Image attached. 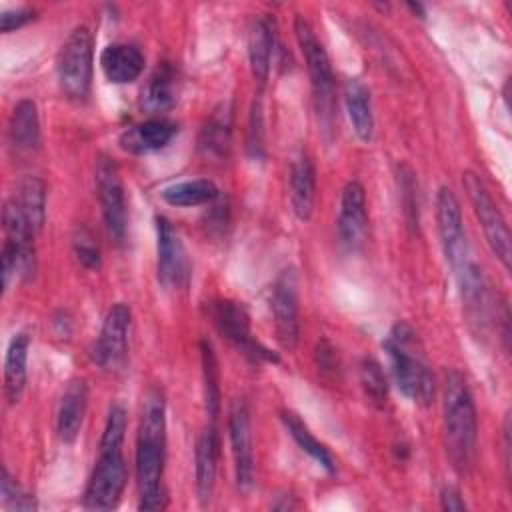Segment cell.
Returning a JSON list of instances; mask_svg holds the SVG:
<instances>
[{"mask_svg": "<svg viewBox=\"0 0 512 512\" xmlns=\"http://www.w3.org/2000/svg\"><path fill=\"white\" fill-rule=\"evenodd\" d=\"M166 462V400L160 388H150L136 436V482L140 510H164L168 496L162 486Z\"/></svg>", "mask_w": 512, "mask_h": 512, "instance_id": "1", "label": "cell"}, {"mask_svg": "<svg viewBox=\"0 0 512 512\" xmlns=\"http://www.w3.org/2000/svg\"><path fill=\"white\" fill-rule=\"evenodd\" d=\"M126 432V410L114 404L108 412L100 438V452L84 490V506L90 510H112L118 506L128 480V468L122 454Z\"/></svg>", "mask_w": 512, "mask_h": 512, "instance_id": "2", "label": "cell"}, {"mask_svg": "<svg viewBox=\"0 0 512 512\" xmlns=\"http://www.w3.org/2000/svg\"><path fill=\"white\" fill-rule=\"evenodd\" d=\"M442 420L446 454L452 462V468L458 474H466L476 454L478 418L470 388L464 376L456 370H450L444 378Z\"/></svg>", "mask_w": 512, "mask_h": 512, "instance_id": "3", "label": "cell"}, {"mask_svg": "<svg viewBox=\"0 0 512 512\" xmlns=\"http://www.w3.org/2000/svg\"><path fill=\"white\" fill-rule=\"evenodd\" d=\"M390 360V372L398 390L418 406H430L436 394L432 370L424 358L416 332L398 322L382 342Z\"/></svg>", "mask_w": 512, "mask_h": 512, "instance_id": "4", "label": "cell"}, {"mask_svg": "<svg viewBox=\"0 0 512 512\" xmlns=\"http://www.w3.org/2000/svg\"><path fill=\"white\" fill-rule=\"evenodd\" d=\"M294 34L308 68L318 118L328 128L334 118V74L330 58L322 42L316 38L310 22L300 14L294 18Z\"/></svg>", "mask_w": 512, "mask_h": 512, "instance_id": "5", "label": "cell"}, {"mask_svg": "<svg viewBox=\"0 0 512 512\" xmlns=\"http://www.w3.org/2000/svg\"><path fill=\"white\" fill-rule=\"evenodd\" d=\"M94 40L88 26H76L64 44L60 46L56 58V74L60 90L76 102L86 100L92 82V54Z\"/></svg>", "mask_w": 512, "mask_h": 512, "instance_id": "6", "label": "cell"}, {"mask_svg": "<svg viewBox=\"0 0 512 512\" xmlns=\"http://www.w3.org/2000/svg\"><path fill=\"white\" fill-rule=\"evenodd\" d=\"M210 318L220 336L226 338L234 348H238L248 360L272 364L280 362L276 352H272L252 336L250 316L242 302L216 300L210 304Z\"/></svg>", "mask_w": 512, "mask_h": 512, "instance_id": "7", "label": "cell"}, {"mask_svg": "<svg viewBox=\"0 0 512 512\" xmlns=\"http://www.w3.org/2000/svg\"><path fill=\"white\" fill-rule=\"evenodd\" d=\"M462 184L470 198L474 214L484 230V236H486V242H488L492 254L500 260L504 270H510V260H512L510 230H508V224H506L502 212L498 210L490 192L486 190V186L474 172H464Z\"/></svg>", "mask_w": 512, "mask_h": 512, "instance_id": "8", "label": "cell"}, {"mask_svg": "<svg viewBox=\"0 0 512 512\" xmlns=\"http://www.w3.org/2000/svg\"><path fill=\"white\" fill-rule=\"evenodd\" d=\"M130 306L124 302L114 304L100 328L98 338L90 346V360L102 370H120L128 356V330H130Z\"/></svg>", "mask_w": 512, "mask_h": 512, "instance_id": "9", "label": "cell"}, {"mask_svg": "<svg viewBox=\"0 0 512 512\" xmlns=\"http://www.w3.org/2000/svg\"><path fill=\"white\" fill-rule=\"evenodd\" d=\"M96 190L106 230L114 238V242L122 244L128 228L126 198L118 164L108 156H98L96 160Z\"/></svg>", "mask_w": 512, "mask_h": 512, "instance_id": "10", "label": "cell"}, {"mask_svg": "<svg viewBox=\"0 0 512 512\" xmlns=\"http://www.w3.org/2000/svg\"><path fill=\"white\" fill-rule=\"evenodd\" d=\"M156 252L158 280L166 290H180L190 280V260L184 244L168 218L156 216Z\"/></svg>", "mask_w": 512, "mask_h": 512, "instance_id": "11", "label": "cell"}, {"mask_svg": "<svg viewBox=\"0 0 512 512\" xmlns=\"http://www.w3.org/2000/svg\"><path fill=\"white\" fill-rule=\"evenodd\" d=\"M456 280L462 296V304L466 310V318L470 328L484 334L494 314V296L490 292V284L482 272V268L470 258L462 262L456 270Z\"/></svg>", "mask_w": 512, "mask_h": 512, "instance_id": "12", "label": "cell"}, {"mask_svg": "<svg viewBox=\"0 0 512 512\" xmlns=\"http://www.w3.org/2000/svg\"><path fill=\"white\" fill-rule=\"evenodd\" d=\"M270 308L274 316V330L280 346L284 350H294L300 340V320H298V282L296 272L286 268L274 282Z\"/></svg>", "mask_w": 512, "mask_h": 512, "instance_id": "13", "label": "cell"}, {"mask_svg": "<svg viewBox=\"0 0 512 512\" xmlns=\"http://www.w3.org/2000/svg\"><path fill=\"white\" fill-rule=\"evenodd\" d=\"M436 226L444 256L452 270H456L468 256V242L462 224L460 202L448 186H440L436 194Z\"/></svg>", "mask_w": 512, "mask_h": 512, "instance_id": "14", "label": "cell"}, {"mask_svg": "<svg viewBox=\"0 0 512 512\" xmlns=\"http://www.w3.org/2000/svg\"><path fill=\"white\" fill-rule=\"evenodd\" d=\"M228 436L234 458V474L240 490H248L254 482V454H252V432L250 412L242 398H234L228 410Z\"/></svg>", "mask_w": 512, "mask_h": 512, "instance_id": "15", "label": "cell"}, {"mask_svg": "<svg viewBox=\"0 0 512 512\" xmlns=\"http://www.w3.org/2000/svg\"><path fill=\"white\" fill-rule=\"evenodd\" d=\"M366 226H368L366 192L360 182L352 180L344 186L340 196V212H338L340 242L348 248H356L364 240Z\"/></svg>", "mask_w": 512, "mask_h": 512, "instance_id": "16", "label": "cell"}, {"mask_svg": "<svg viewBox=\"0 0 512 512\" xmlns=\"http://www.w3.org/2000/svg\"><path fill=\"white\" fill-rule=\"evenodd\" d=\"M220 440H218V430L216 422H210L202 434L196 440V450H194V478H196V494L200 504H208L214 494V484H216V468H218V450Z\"/></svg>", "mask_w": 512, "mask_h": 512, "instance_id": "17", "label": "cell"}, {"mask_svg": "<svg viewBox=\"0 0 512 512\" xmlns=\"http://www.w3.org/2000/svg\"><path fill=\"white\" fill-rule=\"evenodd\" d=\"M86 406H88L86 380L82 378L70 380L60 396L58 410H56V432L62 442L72 444L78 438L84 422Z\"/></svg>", "mask_w": 512, "mask_h": 512, "instance_id": "18", "label": "cell"}, {"mask_svg": "<svg viewBox=\"0 0 512 512\" xmlns=\"http://www.w3.org/2000/svg\"><path fill=\"white\" fill-rule=\"evenodd\" d=\"M178 134V124L168 118H148L120 136V146L130 154H148L162 150Z\"/></svg>", "mask_w": 512, "mask_h": 512, "instance_id": "19", "label": "cell"}, {"mask_svg": "<svg viewBox=\"0 0 512 512\" xmlns=\"http://www.w3.org/2000/svg\"><path fill=\"white\" fill-rule=\"evenodd\" d=\"M178 100V70L170 62H162L150 74L140 90V110L146 114H162Z\"/></svg>", "mask_w": 512, "mask_h": 512, "instance_id": "20", "label": "cell"}, {"mask_svg": "<svg viewBox=\"0 0 512 512\" xmlns=\"http://www.w3.org/2000/svg\"><path fill=\"white\" fill-rule=\"evenodd\" d=\"M232 144V106L220 102L198 134V150L208 160H224L230 154Z\"/></svg>", "mask_w": 512, "mask_h": 512, "instance_id": "21", "label": "cell"}, {"mask_svg": "<svg viewBox=\"0 0 512 512\" xmlns=\"http://www.w3.org/2000/svg\"><path fill=\"white\" fill-rule=\"evenodd\" d=\"M100 68L108 82L130 84L144 70V56L132 44H108L100 54Z\"/></svg>", "mask_w": 512, "mask_h": 512, "instance_id": "22", "label": "cell"}, {"mask_svg": "<svg viewBox=\"0 0 512 512\" xmlns=\"http://www.w3.org/2000/svg\"><path fill=\"white\" fill-rule=\"evenodd\" d=\"M344 104L354 134L358 140L368 142L374 134V112L368 86L358 78H348L344 82Z\"/></svg>", "mask_w": 512, "mask_h": 512, "instance_id": "23", "label": "cell"}, {"mask_svg": "<svg viewBox=\"0 0 512 512\" xmlns=\"http://www.w3.org/2000/svg\"><path fill=\"white\" fill-rule=\"evenodd\" d=\"M316 196V172L312 160L302 152L290 166V204L300 220H310Z\"/></svg>", "mask_w": 512, "mask_h": 512, "instance_id": "24", "label": "cell"}, {"mask_svg": "<svg viewBox=\"0 0 512 512\" xmlns=\"http://www.w3.org/2000/svg\"><path fill=\"white\" fill-rule=\"evenodd\" d=\"M28 348L30 336L20 332L8 344L6 358H4V396L8 404H16L22 398L26 376H28Z\"/></svg>", "mask_w": 512, "mask_h": 512, "instance_id": "25", "label": "cell"}, {"mask_svg": "<svg viewBox=\"0 0 512 512\" xmlns=\"http://www.w3.org/2000/svg\"><path fill=\"white\" fill-rule=\"evenodd\" d=\"M274 54V26L268 18H256L248 28V62L252 76L264 84L270 76Z\"/></svg>", "mask_w": 512, "mask_h": 512, "instance_id": "26", "label": "cell"}, {"mask_svg": "<svg viewBox=\"0 0 512 512\" xmlns=\"http://www.w3.org/2000/svg\"><path fill=\"white\" fill-rule=\"evenodd\" d=\"M10 144L20 152H34L40 144V120L38 108L32 100H20L14 106L8 124Z\"/></svg>", "mask_w": 512, "mask_h": 512, "instance_id": "27", "label": "cell"}, {"mask_svg": "<svg viewBox=\"0 0 512 512\" xmlns=\"http://www.w3.org/2000/svg\"><path fill=\"white\" fill-rule=\"evenodd\" d=\"M160 196L170 206L190 208V206H202V204L216 202L220 198V190L212 180L196 178V180H186V182L166 186L160 192Z\"/></svg>", "mask_w": 512, "mask_h": 512, "instance_id": "28", "label": "cell"}, {"mask_svg": "<svg viewBox=\"0 0 512 512\" xmlns=\"http://www.w3.org/2000/svg\"><path fill=\"white\" fill-rule=\"evenodd\" d=\"M280 418H282V422H284L288 434L292 436V440L298 444V448H300L304 454H308V456H310L318 466H322L326 472H334L336 464H334V458H332L330 450H328L320 440L314 438V434H312L310 428L302 422V418H300L296 412H292V410H284V412L280 414Z\"/></svg>", "mask_w": 512, "mask_h": 512, "instance_id": "29", "label": "cell"}, {"mask_svg": "<svg viewBox=\"0 0 512 512\" xmlns=\"http://www.w3.org/2000/svg\"><path fill=\"white\" fill-rule=\"evenodd\" d=\"M12 200L20 206L32 228L38 232L46 220V184L38 176H24Z\"/></svg>", "mask_w": 512, "mask_h": 512, "instance_id": "30", "label": "cell"}, {"mask_svg": "<svg viewBox=\"0 0 512 512\" xmlns=\"http://www.w3.org/2000/svg\"><path fill=\"white\" fill-rule=\"evenodd\" d=\"M200 356H202V376H204V398H206V412L210 416V422H216L220 412V374H218V362L212 352V346L204 340L200 344Z\"/></svg>", "mask_w": 512, "mask_h": 512, "instance_id": "31", "label": "cell"}, {"mask_svg": "<svg viewBox=\"0 0 512 512\" xmlns=\"http://www.w3.org/2000/svg\"><path fill=\"white\" fill-rule=\"evenodd\" d=\"M360 384L366 394V398L382 408L388 398V380L382 370V366L374 358H364L360 362Z\"/></svg>", "mask_w": 512, "mask_h": 512, "instance_id": "32", "label": "cell"}, {"mask_svg": "<svg viewBox=\"0 0 512 512\" xmlns=\"http://www.w3.org/2000/svg\"><path fill=\"white\" fill-rule=\"evenodd\" d=\"M0 502L4 510H36L34 496L24 492L6 468L0 474Z\"/></svg>", "mask_w": 512, "mask_h": 512, "instance_id": "33", "label": "cell"}, {"mask_svg": "<svg viewBox=\"0 0 512 512\" xmlns=\"http://www.w3.org/2000/svg\"><path fill=\"white\" fill-rule=\"evenodd\" d=\"M74 254L76 260L88 268V270H98L102 264V254H100V246L96 244L92 232L88 228H78L76 236H74Z\"/></svg>", "mask_w": 512, "mask_h": 512, "instance_id": "34", "label": "cell"}, {"mask_svg": "<svg viewBox=\"0 0 512 512\" xmlns=\"http://www.w3.org/2000/svg\"><path fill=\"white\" fill-rule=\"evenodd\" d=\"M400 196H402V208L408 226H418V184L414 180V174L410 168L402 166L400 172Z\"/></svg>", "mask_w": 512, "mask_h": 512, "instance_id": "35", "label": "cell"}, {"mask_svg": "<svg viewBox=\"0 0 512 512\" xmlns=\"http://www.w3.org/2000/svg\"><path fill=\"white\" fill-rule=\"evenodd\" d=\"M248 154L252 158L264 156V118H262V104L254 100L250 110V124H248Z\"/></svg>", "mask_w": 512, "mask_h": 512, "instance_id": "36", "label": "cell"}, {"mask_svg": "<svg viewBox=\"0 0 512 512\" xmlns=\"http://www.w3.org/2000/svg\"><path fill=\"white\" fill-rule=\"evenodd\" d=\"M314 356H316L318 370H320L322 374L336 376V372L340 370V358H338V350L332 346L330 340H326V338L318 340L316 350H314Z\"/></svg>", "mask_w": 512, "mask_h": 512, "instance_id": "37", "label": "cell"}, {"mask_svg": "<svg viewBox=\"0 0 512 512\" xmlns=\"http://www.w3.org/2000/svg\"><path fill=\"white\" fill-rule=\"evenodd\" d=\"M34 18V10L30 8H12V10H4L0 14V30L4 34L22 28L24 24H28Z\"/></svg>", "mask_w": 512, "mask_h": 512, "instance_id": "38", "label": "cell"}, {"mask_svg": "<svg viewBox=\"0 0 512 512\" xmlns=\"http://www.w3.org/2000/svg\"><path fill=\"white\" fill-rule=\"evenodd\" d=\"M440 506L450 512H462L466 510V502L460 496V492L454 486H444L440 490Z\"/></svg>", "mask_w": 512, "mask_h": 512, "instance_id": "39", "label": "cell"}, {"mask_svg": "<svg viewBox=\"0 0 512 512\" xmlns=\"http://www.w3.org/2000/svg\"><path fill=\"white\" fill-rule=\"evenodd\" d=\"M502 450H504V466H506V476H510V414L504 418V428H502Z\"/></svg>", "mask_w": 512, "mask_h": 512, "instance_id": "40", "label": "cell"}]
</instances>
